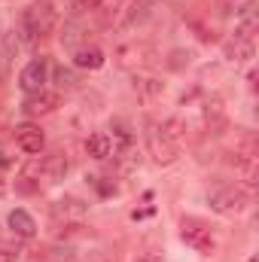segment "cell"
Instances as JSON below:
<instances>
[{
    "instance_id": "obj_1",
    "label": "cell",
    "mask_w": 259,
    "mask_h": 262,
    "mask_svg": "<svg viewBox=\"0 0 259 262\" xmlns=\"http://www.w3.org/2000/svg\"><path fill=\"white\" fill-rule=\"evenodd\" d=\"M55 25H58V9H55L52 0H34V3L25 9V15H21V34H25L28 43H34V40L52 34Z\"/></svg>"
},
{
    "instance_id": "obj_2",
    "label": "cell",
    "mask_w": 259,
    "mask_h": 262,
    "mask_svg": "<svg viewBox=\"0 0 259 262\" xmlns=\"http://www.w3.org/2000/svg\"><path fill=\"white\" fill-rule=\"evenodd\" d=\"M146 146H149V156L159 165H171L177 159V140H174V131H168V125L149 122V128H146Z\"/></svg>"
},
{
    "instance_id": "obj_3",
    "label": "cell",
    "mask_w": 259,
    "mask_h": 262,
    "mask_svg": "<svg viewBox=\"0 0 259 262\" xmlns=\"http://www.w3.org/2000/svg\"><path fill=\"white\" fill-rule=\"evenodd\" d=\"M207 201H210V210H217L223 216H235V213H241L247 207V192L238 189V186H223V189L210 192Z\"/></svg>"
},
{
    "instance_id": "obj_4",
    "label": "cell",
    "mask_w": 259,
    "mask_h": 262,
    "mask_svg": "<svg viewBox=\"0 0 259 262\" xmlns=\"http://www.w3.org/2000/svg\"><path fill=\"white\" fill-rule=\"evenodd\" d=\"M180 235H183V241L198 250V253H213V238H210V229L201 223V220H183L180 223Z\"/></svg>"
},
{
    "instance_id": "obj_5",
    "label": "cell",
    "mask_w": 259,
    "mask_h": 262,
    "mask_svg": "<svg viewBox=\"0 0 259 262\" xmlns=\"http://www.w3.org/2000/svg\"><path fill=\"white\" fill-rule=\"evenodd\" d=\"M46 76H49V61H46V58H34V61H28V64H25L21 76H18V85H21L28 95L43 92Z\"/></svg>"
},
{
    "instance_id": "obj_6",
    "label": "cell",
    "mask_w": 259,
    "mask_h": 262,
    "mask_svg": "<svg viewBox=\"0 0 259 262\" xmlns=\"http://www.w3.org/2000/svg\"><path fill=\"white\" fill-rule=\"evenodd\" d=\"M55 107H58V95H52V92H34V95H28L25 104H21V110H25L28 116H46V113H52Z\"/></svg>"
},
{
    "instance_id": "obj_7",
    "label": "cell",
    "mask_w": 259,
    "mask_h": 262,
    "mask_svg": "<svg viewBox=\"0 0 259 262\" xmlns=\"http://www.w3.org/2000/svg\"><path fill=\"white\" fill-rule=\"evenodd\" d=\"M85 210H89V207H85L79 198H64V201H55V204H52V216H55L58 223H61V220H64V223H82V220H85Z\"/></svg>"
},
{
    "instance_id": "obj_8",
    "label": "cell",
    "mask_w": 259,
    "mask_h": 262,
    "mask_svg": "<svg viewBox=\"0 0 259 262\" xmlns=\"http://www.w3.org/2000/svg\"><path fill=\"white\" fill-rule=\"evenodd\" d=\"M67 168H70V162H67L64 152H52V156H46L40 165H37V171L49 180V183H58V180H64Z\"/></svg>"
},
{
    "instance_id": "obj_9",
    "label": "cell",
    "mask_w": 259,
    "mask_h": 262,
    "mask_svg": "<svg viewBox=\"0 0 259 262\" xmlns=\"http://www.w3.org/2000/svg\"><path fill=\"white\" fill-rule=\"evenodd\" d=\"M15 143L25 149V152H31V156H37L40 149H43V143H46V137H43V131L37 128V125H21V128L15 131Z\"/></svg>"
},
{
    "instance_id": "obj_10",
    "label": "cell",
    "mask_w": 259,
    "mask_h": 262,
    "mask_svg": "<svg viewBox=\"0 0 259 262\" xmlns=\"http://www.w3.org/2000/svg\"><path fill=\"white\" fill-rule=\"evenodd\" d=\"M9 229H12L18 238H34V235H37V223H34V216H31L28 210H21V207L9 210Z\"/></svg>"
},
{
    "instance_id": "obj_11",
    "label": "cell",
    "mask_w": 259,
    "mask_h": 262,
    "mask_svg": "<svg viewBox=\"0 0 259 262\" xmlns=\"http://www.w3.org/2000/svg\"><path fill=\"white\" fill-rule=\"evenodd\" d=\"M226 55H229V61H247V58H253V37H244V34L235 31V40L226 43Z\"/></svg>"
},
{
    "instance_id": "obj_12",
    "label": "cell",
    "mask_w": 259,
    "mask_h": 262,
    "mask_svg": "<svg viewBox=\"0 0 259 262\" xmlns=\"http://www.w3.org/2000/svg\"><path fill=\"white\" fill-rule=\"evenodd\" d=\"M73 64L79 70H98V67H104V52L98 46H79L73 55Z\"/></svg>"
},
{
    "instance_id": "obj_13",
    "label": "cell",
    "mask_w": 259,
    "mask_h": 262,
    "mask_svg": "<svg viewBox=\"0 0 259 262\" xmlns=\"http://www.w3.org/2000/svg\"><path fill=\"white\" fill-rule=\"evenodd\" d=\"M85 149H89V156L92 159H110L113 156V140H110V134H104V131H98V134H92L89 140H85Z\"/></svg>"
},
{
    "instance_id": "obj_14",
    "label": "cell",
    "mask_w": 259,
    "mask_h": 262,
    "mask_svg": "<svg viewBox=\"0 0 259 262\" xmlns=\"http://www.w3.org/2000/svg\"><path fill=\"white\" fill-rule=\"evenodd\" d=\"M15 34L9 31L3 40H0V82H6V76H9V64H12V58H15Z\"/></svg>"
},
{
    "instance_id": "obj_15",
    "label": "cell",
    "mask_w": 259,
    "mask_h": 262,
    "mask_svg": "<svg viewBox=\"0 0 259 262\" xmlns=\"http://www.w3.org/2000/svg\"><path fill=\"white\" fill-rule=\"evenodd\" d=\"M55 76H58V85H61V89H73V85H76L73 73H70V70H64V67H58V73H55Z\"/></svg>"
},
{
    "instance_id": "obj_16",
    "label": "cell",
    "mask_w": 259,
    "mask_h": 262,
    "mask_svg": "<svg viewBox=\"0 0 259 262\" xmlns=\"http://www.w3.org/2000/svg\"><path fill=\"white\" fill-rule=\"evenodd\" d=\"M76 3V9H98L101 6V0H73Z\"/></svg>"
},
{
    "instance_id": "obj_17",
    "label": "cell",
    "mask_w": 259,
    "mask_h": 262,
    "mask_svg": "<svg viewBox=\"0 0 259 262\" xmlns=\"http://www.w3.org/2000/svg\"><path fill=\"white\" fill-rule=\"evenodd\" d=\"M137 262H159V256H156V253H149V256H140Z\"/></svg>"
},
{
    "instance_id": "obj_18",
    "label": "cell",
    "mask_w": 259,
    "mask_h": 262,
    "mask_svg": "<svg viewBox=\"0 0 259 262\" xmlns=\"http://www.w3.org/2000/svg\"><path fill=\"white\" fill-rule=\"evenodd\" d=\"M0 262H12V253H6V250H0Z\"/></svg>"
},
{
    "instance_id": "obj_19",
    "label": "cell",
    "mask_w": 259,
    "mask_h": 262,
    "mask_svg": "<svg viewBox=\"0 0 259 262\" xmlns=\"http://www.w3.org/2000/svg\"><path fill=\"white\" fill-rule=\"evenodd\" d=\"M247 262H259V259H256V256H250V259H247Z\"/></svg>"
}]
</instances>
